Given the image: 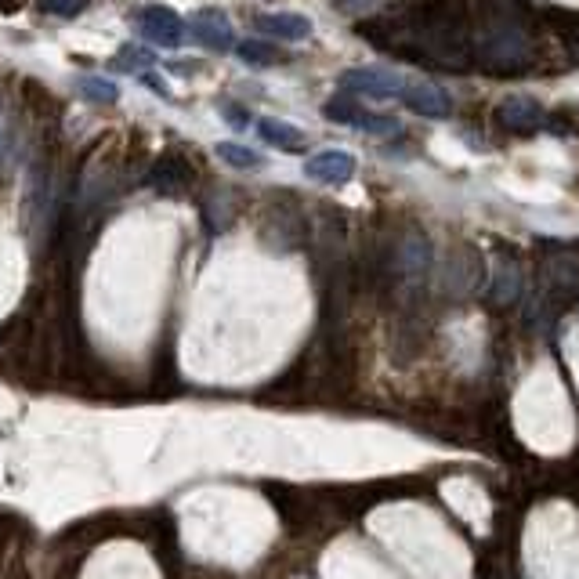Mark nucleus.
I'll list each match as a JSON object with an SVG mask.
<instances>
[{
  "label": "nucleus",
  "mask_w": 579,
  "mask_h": 579,
  "mask_svg": "<svg viewBox=\"0 0 579 579\" xmlns=\"http://www.w3.org/2000/svg\"><path fill=\"white\" fill-rule=\"evenodd\" d=\"M134 22H138V33L149 40L152 48H178L185 40V26H181L178 11L167 8V4H145Z\"/></svg>",
  "instance_id": "f257e3e1"
},
{
  "label": "nucleus",
  "mask_w": 579,
  "mask_h": 579,
  "mask_svg": "<svg viewBox=\"0 0 579 579\" xmlns=\"http://www.w3.org/2000/svg\"><path fill=\"white\" fill-rule=\"evenodd\" d=\"M337 84H341L344 91H352V95L377 98V102H384V98H402V87H406L399 76L384 73V69H348V73H341Z\"/></svg>",
  "instance_id": "f03ea898"
},
{
  "label": "nucleus",
  "mask_w": 579,
  "mask_h": 579,
  "mask_svg": "<svg viewBox=\"0 0 579 579\" xmlns=\"http://www.w3.org/2000/svg\"><path fill=\"white\" fill-rule=\"evenodd\" d=\"M189 29H192V37L200 40V48H207V51H214V55H225V51H232V22L221 15L218 8H203V11H196L192 15V22H189Z\"/></svg>",
  "instance_id": "7ed1b4c3"
},
{
  "label": "nucleus",
  "mask_w": 579,
  "mask_h": 579,
  "mask_svg": "<svg viewBox=\"0 0 579 579\" xmlns=\"http://www.w3.org/2000/svg\"><path fill=\"white\" fill-rule=\"evenodd\" d=\"M304 174L312 181H323V185H344V181H352L355 174V156L344 149L315 152V156H308V163H304Z\"/></svg>",
  "instance_id": "20e7f679"
},
{
  "label": "nucleus",
  "mask_w": 579,
  "mask_h": 579,
  "mask_svg": "<svg viewBox=\"0 0 579 579\" xmlns=\"http://www.w3.org/2000/svg\"><path fill=\"white\" fill-rule=\"evenodd\" d=\"M543 283L558 297H579V257L572 250H554L543 261Z\"/></svg>",
  "instance_id": "39448f33"
},
{
  "label": "nucleus",
  "mask_w": 579,
  "mask_h": 579,
  "mask_svg": "<svg viewBox=\"0 0 579 579\" xmlns=\"http://www.w3.org/2000/svg\"><path fill=\"white\" fill-rule=\"evenodd\" d=\"M428 268H431L428 239L420 236V232H413V236L402 239L399 250H395V272H399L406 283H420V279L428 276Z\"/></svg>",
  "instance_id": "423d86ee"
},
{
  "label": "nucleus",
  "mask_w": 579,
  "mask_h": 579,
  "mask_svg": "<svg viewBox=\"0 0 579 579\" xmlns=\"http://www.w3.org/2000/svg\"><path fill=\"white\" fill-rule=\"evenodd\" d=\"M496 120L507 127V131H536L543 120V109L536 98L529 95H511L496 105Z\"/></svg>",
  "instance_id": "0eeeda50"
},
{
  "label": "nucleus",
  "mask_w": 579,
  "mask_h": 579,
  "mask_svg": "<svg viewBox=\"0 0 579 579\" xmlns=\"http://www.w3.org/2000/svg\"><path fill=\"white\" fill-rule=\"evenodd\" d=\"M402 102H406L417 116H431V120L453 113V102H449V95L442 91V87H435V84H406V87H402Z\"/></svg>",
  "instance_id": "6e6552de"
},
{
  "label": "nucleus",
  "mask_w": 579,
  "mask_h": 579,
  "mask_svg": "<svg viewBox=\"0 0 579 579\" xmlns=\"http://www.w3.org/2000/svg\"><path fill=\"white\" fill-rule=\"evenodd\" d=\"M478 279H482V261H478L475 250L460 247L453 257H449V272H446L449 294H456V297L471 294V290L478 286Z\"/></svg>",
  "instance_id": "1a4fd4ad"
},
{
  "label": "nucleus",
  "mask_w": 579,
  "mask_h": 579,
  "mask_svg": "<svg viewBox=\"0 0 579 579\" xmlns=\"http://www.w3.org/2000/svg\"><path fill=\"white\" fill-rule=\"evenodd\" d=\"M257 33L279 40H308L312 37V19L294 15V11H272V15H257L254 19Z\"/></svg>",
  "instance_id": "9d476101"
},
{
  "label": "nucleus",
  "mask_w": 579,
  "mask_h": 579,
  "mask_svg": "<svg viewBox=\"0 0 579 579\" xmlns=\"http://www.w3.org/2000/svg\"><path fill=\"white\" fill-rule=\"evenodd\" d=\"M518 294H522V268H518V261H514V257H507V254L496 257L489 297H493L496 304H514V301H518Z\"/></svg>",
  "instance_id": "9b49d317"
},
{
  "label": "nucleus",
  "mask_w": 579,
  "mask_h": 579,
  "mask_svg": "<svg viewBox=\"0 0 579 579\" xmlns=\"http://www.w3.org/2000/svg\"><path fill=\"white\" fill-rule=\"evenodd\" d=\"M257 134L265 138L268 145H276V149H286V152H297L308 145L304 131H297L294 124H286V120H276V116H265V120H257Z\"/></svg>",
  "instance_id": "f8f14e48"
},
{
  "label": "nucleus",
  "mask_w": 579,
  "mask_h": 579,
  "mask_svg": "<svg viewBox=\"0 0 579 579\" xmlns=\"http://www.w3.org/2000/svg\"><path fill=\"white\" fill-rule=\"evenodd\" d=\"M149 185L152 189H160V192H181L185 185H189V171H185V160L181 156H163L156 167H152L149 174Z\"/></svg>",
  "instance_id": "ddd939ff"
},
{
  "label": "nucleus",
  "mask_w": 579,
  "mask_h": 579,
  "mask_svg": "<svg viewBox=\"0 0 579 579\" xmlns=\"http://www.w3.org/2000/svg\"><path fill=\"white\" fill-rule=\"evenodd\" d=\"M214 152H218L221 163L236 167V171H257V167H261V156H257L254 149H247V145H239V142H218L214 145Z\"/></svg>",
  "instance_id": "4468645a"
},
{
  "label": "nucleus",
  "mask_w": 579,
  "mask_h": 579,
  "mask_svg": "<svg viewBox=\"0 0 579 579\" xmlns=\"http://www.w3.org/2000/svg\"><path fill=\"white\" fill-rule=\"evenodd\" d=\"M76 91H80L87 102H98V105H113L116 95H120L113 80H105V76H80V80H76Z\"/></svg>",
  "instance_id": "2eb2a0df"
},
{
  "label": "nucleus",
  "mask_w": 579,
  "mask_h": 579,
  "mask_svg": "<svg viewBox=\"0 0 579 579\" xmlns=\"http://www.w3.org/2000/svg\"><path fill=\"white\" fill-rule=\"evenodd\" d=\"M236 55L243 58L247 66H276L279 58H283L279 55V48H272L268 40H243V44L236 48Z\"/></svg>",
  "instance_id": "dca6fc26"
},
{
  "label": "nucleus",
  "mask_w": 579,
  "mask_h": 579,
  "mask_svg": "<svg viewBox=\"0 0 579 579\" xmlns=\"http://www.w3.org/2000/svg\"><path fill=\"white\" fill-rule=\"evenodd\" d=\"M323 116L326 120H333V124L355 127V120L362 116V105L355 102L352 95H337V98H330V102L323 105Z\"/></svg>",
  "instance_id": "f3484780"
},
{
  "label": "nucleus",
  "mask_w": 579,
  "mask_h": 579,
  "mask_svg": "<svg viewBox=\"0 0 579 579\" xmlns=\"http://www.w3.org/2000/svg\"><path fill=\"white\" fill-rule=\"evenodd\" d=\"M145 66H156V58H152V51L138 48V44H127V48L116 55V69H124V73H138V69Z\"/></svg>",
  "instance_id": "a211bd4d"
},
{
  "label": "nucleus",
  "mask_w": 579,
  "mask_h": 579,
  "mask_svg": "<svg viewBox=\"0 0 579 579\" xmlns=\"http://www.w3.org/2000/svg\"><path fill=\"white\" fill-rule=\"evenodd\" d=\"M355 127L366 134H380V138H391V134H399V120H391V116H373L362 109V116L355 120Z\"/></svg>",
  "instance_id": "6ab92c4d"
},
{
  "label": "nucleus",
  "mask_w": 579,
  "mask_h": 579,
  "mask_svg": "<svg viewBox=\"0 0 579 579\" xmlns=\"http://www.w3.org/2000/svg\"><path fill=\"white\" fill-rule=\"evenodd\" d=\"M37 4H40V11L58 15V19H76V15H80L91 0H37Z\"/></svg>",
  "instance_id": "aec40b11"
},
{
  "label": "nucleus",
  "mask_w": 579,
  "mask_h": 579,
  "mask_svg": "<svg viewBox=\"0 0 579 579\" xmlns=\"http://www.w3.org/2000/svg\"><path fill=\"white\" fill-rule=\"evenodd\" d=\"M221 113H225V116H228V124L239 127V131H243V127H247V120H250L247 109H243V105H232V102L221 105Z\"/></svg>",
  "instance_id": "412c9836"
},
{
  "label": "nucleus",
  "mask_w": 579,
  "mask_h": 579,
  "mask_svg": "<svg viewBox=\"0 0 579 579\" xmlns=\"http://www.w3.org/2000/svg\"><path fill=\"white\" fill-rule=\"evenodd\" d=\"M142 84H145V87H156V95H160V98H171V87L163 84L160 76H152V73H145V76H142Z\"/></svg>",
  "instance_id": "4be33fe9"
},
{
  "label": "nucleus",
  "mask_w": 579,
  "mask_h": 579,
  "mask_svg": "<svg viewBox=\"0 0 579 579\" xmlns=\"http://www.w3.org/2000/svg\"><path fill=\"white\" fill-rule=\"evenodd\" d=\"M341 4H344V11H366L373 0H341Z\"/></svg>",
  "instance_id": "5701e85b"
},
{
  "label": "nucleus",
  "mask_w": 579,
  "mask_h": 579,
  "mask_svg": "<svg viewBox=\"0 0 579 579\" xmlns=\"http://www.w3.org/2000/svg\"><path fill=\"white\" fill-rule=\"evenodd\" d=\"M0 4H4V11H19L26 0H0Z\"/></svg>",
  "instance_id": "b1692460"
}]
</instances>
